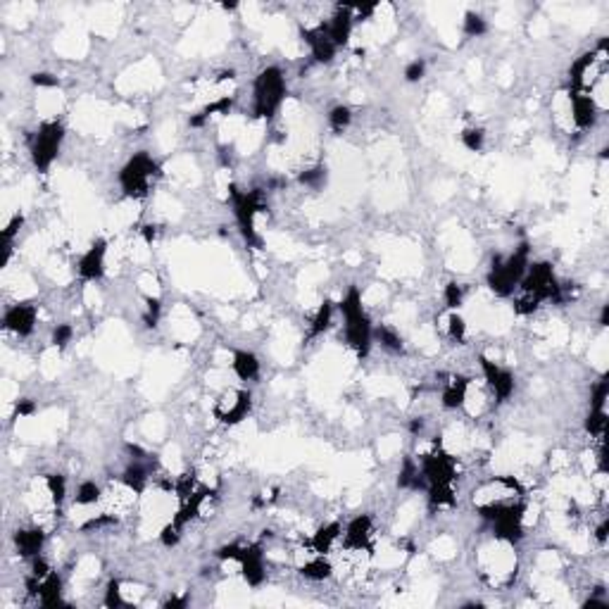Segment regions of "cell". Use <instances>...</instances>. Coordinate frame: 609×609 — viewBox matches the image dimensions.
Wrapping results in <instances>:
<instances>
[{"mask_svg": "<svg viewBox=\"0 0 609 609\" xmlns=\"http://www.w3.org/2000/svg\"><path fill=\"white\" fill-rule=\"evenodd\" d=\"M36 319H39V310H36V305L17 303V305L5 310L3 326L8 328V331L17 333V336H31V331H34V326H36Z\"/></svg>", "mask_w": 609, "mask_h": 609, "instance_id": "30bf717a", "label": "cell"}, {"mask_svg": "<svg viewBox=\"0 0 609 609\" xmlns=\"http://www.w3.org/2000/svg\"><path fill=\"white\" fill-rule=\"evenodd\" d=\"M31 82H34V86H46V88L57 86V79L53 77V74H34V77H31Z\"/></svg>", "mask_w": 609, "mask_h": 609, "instance_id": "b9f144b4", "label": "cell"}, {"mask_svg": "<svg viewBox=\"0 0 609 609\" xmlns=\"http://www.w3.org/2000/svg\"><path fill=\"white\" fill-rule=\"evenodd\" d=\"M353 26H355V15L350 8H341L331 19L326 21V31H328V36H331V41L336 43V48H343L350 41Z\"/></svg>", "mask_w": 609, "mask_h": 609, "instance_id": "5bb4252c", "label": "cell"}, {"mask_svg": "<svg viewBox=\"0 0 609 609\" xmlns=\"http://www.w3.org/2000/svg\"><path fill=\"white\" fill-rule=\"evenodd\" d=\"M43 543H46V533L43 528H21V531L15 533V545H17V552L21 557H41Z\"/></svg>", "mask_w": 609, "mask_h": 609, "instance_id": "2e32d148", "label": "cell"}, {"mask_svg": "<svg viewBox=\"0 0 609 609\" xmlns=\"http://www.w3.org/2000/svg\"><path fill=\"white\" fill-rule=\"evenodd\" d=\"M353 122V110L348 105H336L331 112H328V124H331L333 131H343V129L350 127Z\"/></svg>", "mask_w": 609, "mask_h": 609, "instance_id": "f546056e", "label": "cell"}, {"mask_svg": "<svg viewBox=\"0 0 609 609\" xmlns=\"http://www.w3.org/2000/svg\"><path fill=\"white\" fill-rule=\"evenodd\" d=\"M231 102H234L231 98H219V100H214L212 105H207L203 112H198L196 117H191V127H203V124L207 122L209 117H214V115H229Z\"/></svg>", "mask_w": 609, "mask_h": 609, "instance_id": "d4e9b609", "label": "cell"}, {"mask_svg": "<svg viewBox=\"0 0 609 609\" xmlns=\"http://www.w3.org/2000/svg\"><path fill=\"white\" fill-rule=\"evenodd\" d=\"M486 31H488V24H486V19H483L481 15L467 12V17H465V34L469 36V39H478V36H483Z\"/></svg>", "mask_w": 609, "mask_h": 609, "instance_id": "1f68e13d", "label": "cell"}, {"mask_svg": "<svg viewBox=\"0 0 609 609\" xmlns=\"http://www.w3.org/2000/svg\"><path fill=\"white\" fill-rule=\"evenodd\" d=\"M122 483L131 490V493H143L145 486H148V469L138 465V462H133V465L127 467V471L122 474Z\"/></svg>", "mask_w": 609, "mask_h": 609, "instance_id": "7402d4cb", "label": "cell"}, {"mask_svg": "<svg viewBox=\"0 0 609 609\" xmlns=\"http://www.w3.org/2000/svg\"><path fill=\"white\" fill-rule=\"evenodd\" d=\"M165 607H171V609H176V607H186V597H169V600L165 602Z\"/></svg>", "mask_w": 609, "mask_h": 609, "instance_id": "f6af8a7d", "label": "cell"}, {"mask_svg": "<svg viewBox=\"0 0 609 609\" xmlns=\"http://www.w3.org/2000/svg\"><path fill=\"white\" fill-rule=\"evenodd\" d=\"M338 307H341V315L343 319H346L348 346L353 348L359 357H366L371 350V343H374V326H371L369 321V315L364 312L362 293L353 285V288H348V293L343 295Z\"/></svg>", "mask_w": 609, "mask_h": 609, "instance_id": "7a4b0ae2", "label": "cell"}, {"mask_svg": "<svg viewBox=\"0 0 609 609\" xmlns=\"http://www.w3.org/2000/svg\"><path fill=\"white\" fill-rule=\"evenodd\" d=\"M341 536H343V526L338 524V521H331V524H324L312 536L310 545L315 550V554H328L333 550V545L341 541Z\"/></svg>", "mask_w": 609, "mask_h": 609, "instance_id": "ac0fdd59", "label": "cell"}, {"mask_svg": "<svg viewBox=\"0 0 609 609\" xmlns=\"http://www.w3.org/2000/svg\"><path fill=\"white\" fill-rule=\"evenodd\" d=\"M447 333H450L452 341H457V343L465 341V336H467V324H465V319H462V317L457 315V312H452L450 319H447Z\"/></svg>", "mask_w": 609, "mask_h": 609, "instance_id": "d590c367", "label": "cell"}, {"mask_svg": "<svg viewBox=\"0 0 609 609\" xmlns=\"http://www.w3.org/2000/svg\"><path fill=\"white\" fill-rule=\"evenodd\" d=\"M160 174V167L148 153H136L120 171V186L127 198H145L150 183Z\"/></svg>", "mask_w": 609, "mask_h": 609, "instance_id": "5b68a950", "label": "cell"}, {"mask_svg": "<svg viewBox=\"0 0 609 609\" xmlns=\"http://www.w3.org/2000/svg\"><path fill=\"white\" fill-rule=\"evenodd\" d=\"M64 141V127L62 122L50 120V122H43L36 131L34 141H31V162L39 171H48L50 165L55 162L57 153L62 148Z\"/></svg>", "mask_w": 609, "mask_h": 609, "instance_id": "ba28073f", "label": "cell"}, {"mask_svg": "<svg viewBox=\"0 0 609 609\" xmlns=\"http://www.w3.org/2000/svg\"><path fill=\"white\" fill-rule=\"evenodd\" d=\"M105 255L107 243L105 241H95L82 255V260H79V277L84 281H98V279H102V274H105Z\"/></svg>", "mask_w": 609, "mask_h": 609, "instance_id": "7c38bea8", "label": "cell"}, {"mask_svg": "<svg viewBox=\"0 0 609 609\" xmlns=\"http://www.w3.org/2000/svg\"><path fill=\"white\" fill-rule=\"evenodd\" d=\"M478 364H481L486 384L493 391V395L498 397V402L509 400L512 393H514V374L509 369H505V366H500L498 362H493V359H488L486 355L478 357Z\"/></svg>", "mask_w": 609, "mask_h": 609, "instance_id": "9c48e42d", "label": "cell"}, {"mask_svg": "<svg viewBox=\"0 0 609 609\" xmlns=\"http://www.w3.org/2000/svg\"><path fill=\"white\" fill-rule=\"evenodd\" d=\"M34 412H36V405L31 400H19L17 407H15V414H17V417H29V414H34Z\"/></svg>", "mask_w": 609, "mask_h": 609, "instance_id": "7bdbcfd3", "label": "cell"}, {"mask_svg": "<svg viewBox=\"0 0 609 609\" xmlns=\"http://www.w3.org/2000/svg\"><path fill=\"white\" fill-rule=\"evenodd\" d=\"M585 431H588L590 435H605L607 431V412L605 409H590L588 419H585Z\"/></svg>", "mask_w": 609, "mask_h": 609, "instance_id": "4dcf8cb0", "label": "cell"}, {"mask_svg": "<svg viewBox=\"0 0 609 609\" xmlns=\"http://www.w3.org/2000/svg\"><path fill=\"white\" fill-rule=\"evenodd\" d=\"M343 547L346 550H364L371 541V516L359 514L343 531Z\"/></svg>", "mask_w": 609, "mask_h": 609, "instance_id": "4fadbf2b", "label": "cell"}, {"mask_svg": "<svg viewBox=\"0 0 609 609\" xmlns=\"http://www.w3.org/2000/svg\"><path fill=\"white\" fill-rule=\"evenodd\" d=\"M462 143H465L467 150H471V153H478V150L483 148V143H486V131L483 129H465L462 131Z\"/></svg>", "mask_w": 609, "mask_h": 609, "instance_id": "d6a6232c", "label": "cell"}, {"mask_svg": "<svg viewBox=\"0 0 609 609\" xmlns=\"http://www.w3.org/2000/svg\"><path fill=\"white\" fill-rule=\"evenodd\" d=\"M105 605H107V607H122V605H124L120 581H110V583H107V590H105Z\"/></svg>", "mask_w": 609, "mask_h": 609, "instance_id": "74e56055", "label": "cell"}, {"mask_svg": "<svg viewBox=\"0 0 609 609\" xmlns=\"http://www.w3.org/2000/svg\"><path fill=\"white\" fill-rule=\"evenodd\" d=\"M303 41L310 46L312 57L321 64L331 62L338 53L336 43L331 41V36H328V31H326V24H319V26H315V29H303Z\"/></svg>", "mask_w": 609, "mask_h": 609, "instance_id": "8fae6325", "label": "cell"}, {"mask_svg": "<svg viewBox=\"0 0 609 609\" xmlns=\"http://www.w3.org/2000/svg\"><path fill=\"white\" fill-rule=\"evenodd\" d=\"M21 224H24V217H21V214H15V217L10 219V224L3 229V252H5V262L10 260V252H12V243H15V238H17Z\"/></svg>", "mask_w": 609, "mask_h": 609, "instance_id": "83f0119b", "label": "cell"}, {"mask_svg": "<svg viewBox=\"0 0 609 609\" xmlns=\"http://www.w3.org/2000/svg\"><path fill=\"white\" fill-rule=\"evenodd\" d=\"M331 317H333V303H331V300H324L319 310H317L315 319H312L310 336H321V333L331 326Z\"/></svg>", "mask_w": 609, "mask_h": 609, "instance_id": "484cf974", "label": "cell"}, {"mask_svg": "<svg viewBox=\"0 0 609 609\" xmlns=\"http://www.w3.org/2000/svg\"><path fill=\"white\" fill-rule=\"evenodd\" d=\"M419 471L424 476L429 490V500L435 507H450L455 505V478L457 467L447 452L435 450L419 460Z\"/></svg>", "mask_w": 609, "mask_h": 609, "instance_id": "6da1fadb", "label": "cell"}, {"mask_svg": "<svg viewBox=\"0 0 609 609\" xmlns=\"http://www.w3.org/2000/svg\"><path fill=\"white\" fill-rule=\"evenodd\" d=\"M605 400H607V381L602 379L600 384L595 386V391H592L590 409H605Z\"/></svg>", "mask_w": 609, "mask_h": 609, "instance_id": "60d3db41", "label": "cell"}, {"mask_svg": "<svg viewBox=\"0 0 609 609\" xmlns=\"http://www.w3.org/2000/svg\"><path fill=\"white\" fill-rule=\"evenodd\" d=\"M424 74H427V62L424 60H412L405 67V82L409 84H417L424 79Z\"/></svg>", "mask_w": 609, "mask_h": 609, "instance_id": "8d00e7d4", "label": "cell"}, {"mask_svg": "<svg viewBox=\"0 0 609 609\" xmlns=\"http://www.w3.org/2000/svg\"><path fill=\"white\" fill-rule=\"evenodd\" d=\"M36 597H39V602L43 607H57V605H64L62 600V579L55 574V571H50V574L46 576V579L41 581L39 585H36Z\"/></svg>", "mask_w": 609, "mask_h": 609, "instance_id": "e0dca14e", "label": "cell"}, {"mask_svg": "<svg viewBox=\"0 0 609 609\" xmlns=\"http://www.w3.org/2000/svg\"><path fill=\"white\" fill-rule=\"evenodd\" d=\"M285 100V77L279 67H267L260 72L252 86V115L257 120H272Z\"/></svg>", "mask_w": 609, "mask_h": 609, "instance_id": "3957f363", "label": "cell"}, {"mask_svg": "<svg viewBox=\"0 0 609 609\" xmlns=\"http://www.w3.org/2000/svg\"><path fill=\"white\" fill-rule=\"evenodd\" d=\"M247 412H250V393H238L236 400L231 402V407L219 412V419H222L224 424H238L243 422Z\"/></svg>", "mask_w": 609, "mask_h": 609, "instance_id": "44dd1931", "label": "cell"}, {"mask_svg": "<svg viewBox=\"0 0 609 609\" xmlns=\"http://www.w3.org/2000/svg\"><path fill=\"white\" fill-rule=\"evenodd\" d=\"M528 252H531L528 250V245L521 243L512 255L505 257V260L503 257H495L493 267H490V272H488V288L493 290L495 295H500V298H509V295L514 293V288H519L528 264H531L528 262Z\"/></svg>", "mask_w": 609, "mask_h": 609, "instance_id": "277c9868", "label": "cell"}, {"mask_svg": "<svg viewBox=\"0 0 609 609\" xmlns=\"http://www.w3.org/2000/svg\"><path fill=\"white\" fill-rule=\"evenodd\" d=\"M571 117L579 129H588L597 120V105L592 95L585 93H574L571 95Z\"/></svg>", "mask_w": 609, "mask_h": 609, "instance_id": "9a60e30c", "label": "cell"}, {"mask_svg": "<svg viewBox=\"0 0 609 609\" xmlns=\"http://www.w3.org/2000/svg\"><path fill=\"white\" fill-rule=\"evenodd\" d=\"M374 338L381 343V348H386L388 353H402V336L391 326H379L374 328Z\"/></svg>", "mask_w": 609, "mask_h": 609, "instance_id": "cb8c5ba5", "label": "cell"}, {"mask_svg": "<svg viewBox=\"0 0 609 609\" xmlns=\"http://www.w3.org/2000/svg\"><path fill=\"white\" fill-rule=\"evenodd\" d=\"M467 391H469V381L462 379V376H452V379L447 381L445 388H443V407L445 409L465 407Z\"/></svg>", "mask_w": 609, "mask_h": 609, "instance_id": "ffe728a7", "label": "cell"}, {"mask_svg": "<svg viewBox=\"0 0 609 609\" xmlns=\"http://www.w3.org/2000/svg\"><path fill=\"white\" fill-rule=\"evenodd\" d=\"M607 528H609L607 519L595 528V538H597V541H600V543H607Z\"/></svg>", "mask_w": 609, "mask_h": 609, "instance_id": "ee69618b", "label": "cell"}, {"mask_svg": "<svg viewBox=\"0 0 609 609\" xmlns=\"http://www.w3.org/2000/svg\"><path fill=\"white\" fill-rule=\"evenodd\" d=\"M160 312H162V307H160V300L158 298H148V307H145V324H148V326L158 324Z\"/></svg>", "mask_w": 609, "mask_h": 609, "instance_id": "ab89813d", "label": "cell"}, {"mask_svg": "<svg viewBox=\"0 0 609 609\" xmlns=\"http://www.w3.org/2000/svg\"><path fill=\"white\" fill-rule=\"evenodd\" d=\"M100 486L93 481H84L82 486L77 488V495H74V503L82 505V507H88V505H95L100 500Z\"/></svg>", "mask_w": 609, "mask_h": 609, "instance_id": "4316f807", "label": "cell"}, {"mask_svg": "<svg viewBox=\"0 0 609 609\" xmlns=\"http://www.w3.org/2000/svg\"><path fill=\"white\" fill-rule=\"evenodd\" d=\"M231 369H234V374L241 381H252L260 374V359H257V355L247 353V350H238V353H234Z\"/></svg>", "mask_w": 609, "mask_h": 609, "instance_id": "d6986e66", "label": "cell"}, {"mask_svg": "<svg viewBox=\"0 0 609 609\" xmlns=\"http://www.w3.org/2000/svg\"><path fill=\"white\" fill-rule=\"evenodd\" d=\"M229 198L231 205H234V214H236V222H238V229L243 234L245 243L247 245H262V238L257 236L255 229V217L264 209V203L260 198L257 191H241V188L231 186L229 188Z\"/></svg>", "mask_w": 609, "mask_h": 609, "instance_id": "8992f818", "label": "cell"}, {"mask_svg": "<svg viewBox=\"0 0 609 609\" xmlns=\"http://www.w3.org/2000/svg\"><path fill=\"white\" fill-rule=\"evenodd\" d=\"M443 298H445V305L450 307V310H457V307L462 305V300H465V288L455 281L447 283L443 290Z\"/></svg>", "mask_w": 609, "mask_h": 609, "instance_id": "e575fe53", "label": "cell"}, {"mask_svg": "<svg viewBox=\"0 0 609 609\" xmlns=\"http://www.w3.org/2000/svg\"><path fill=\"white\" fill-rule=\"evenodd\" d=\"M300 571H303V576H305V579H310V581H324V579L331 576L333 567H331V562H328L324 554H317L315 559L305 562Z\"/></svg>", "mask_w": 609, "mask_h": 609, "instance_id": "603a6c76", "label": "cell"}, {"mask_svg": "<svg viewBox=\"0 0 609 609\" xmlns=\"http://www.w3.org/2000/svg\"><path fill=\"white\" fill-rule=\"evenodd\" d=\"M524 505H488L481 507V514L493 524L495 538L505 543H519L524 536Z\"/></svg>", "mask_w": 609, "mask_h": 609, "instance_id": "52a82bcc", "label": "cell"}, {"mask_svg": "<svg viewBox=\"0 0 609 609\" xmlns=\"http://www.w3.org/2000/svg\"><path fill=\"white\" fill-rule=\"evenodd\" d=\"M300 183H305L307 188H321L326 183V169L324 167H315L300 174Z\"/></svg>", "mask_w": 609, "mask_h": 609, "instance_id": "836d02e7", "label": "cell"}, {"mask_svg": "<svg viewBox=\"0 0 609 609\" xmlns=\"http://www.w3.org/2000/svg\"><path fill=\"white\" fill-rule=\"evenodd\" d=\"M74 336V328L69 324H57L55 331H53V346L55 348H64Z\"/></svg>", "mask_w": 609, "mask_h": 609, "instance_id": "f35d334b", "label": "cell"}, {"mask_svg": "<svg viewBox=\"0 0 609 609\" xmlns=\"http://www.w3.org/2000/svg\"><path fill=\"white\" fill-rule=\"evenodd\" d=\"M46 486H48V493H50L53 503L62 505L64 498H67V481H64V476H60V474H48Z\"/></svg>", "mask_w": 609, "mask_h": 609, "instance_id": "f1b7e54d", "label": "cell"}]
</instances>
